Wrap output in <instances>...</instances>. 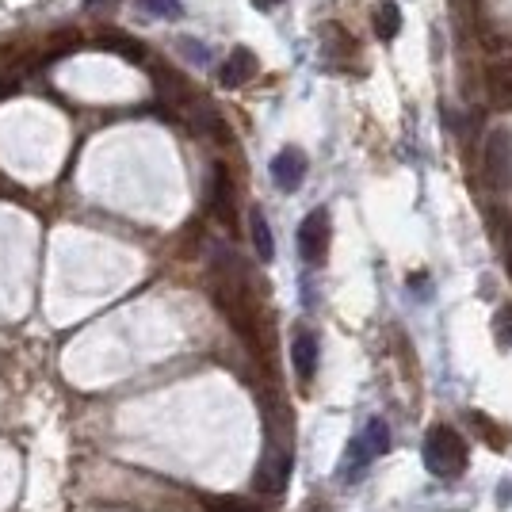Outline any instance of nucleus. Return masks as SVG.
<instances>
[{"instance_id":"0eeeda50","label":"nucleus","mask_w":512,"mask_h":512,"mask_svg":"<svg viewBox=\"0 0 512 512\" xmlns=\"http://www.w3.org/2000/svg\"><path fill=\"white\" fill-rule=\"evenodd\" d=\"M207 203H211V214L218 222H226L230 230L237 226V199H234V184H230V172L222 165H214L211 172V188H207Z\"/></svg>"},{"instance_id":"6ab92c4d","label":"nucleus","mask_w":512,"mask_h":512,"mask_svg":"<svg viewBox=\"0 0 512 512\" xmlns=\"http://www.w3.org/2000/svg\"><path fill=\"white\" fill-rule=\"evenodd\" d=\"M211 512H260V509L249 505V501H237V497H214Z\"/></svg>"},{"instance_id":"2eb2a0df","label":"nucleus","mask_w":512,"mask_h":512,"mask_svg":"<svg viewBox=\"0 0 512 512\" xmlns=\"http://www.w3.org/2000/svg\"><path fill=\"white\" fill-rule=\"evenodd\" d=\"M467 421H470V428H478V432H482V440H486L490 448H497V451L509 448V432H505L501 425H493L486 413H478V409H467Z\"/></svg>"},{"instance_id":"4468645a","label":"nucleus","mask_w":512,"mask_h":512,"mask_svg":"<svg viewBox=\"0 0 512 512\" xmlns=\"http://www.w3.org/2000/svg\"><path fill=\"white\" fill-rule=\"evenodd\" d=\"M398 31H402V8L394 0H379V8H375V35L383 43H390V39H398Z\"/></svg>"},{"instance_id":"39448f33","label":"nucleus","mask_w":512,"mask_h":512,"mask_svg":"<svg viewBox=\"0 0 512 512\" xmlns=\"http://www.w3.org/2000/svg\"><path fill=\"white\" fill-rule=\"evenodd\" d=\"M329 245H333V222H329V211L318 207L302 218L299 226V253L310 268H321L329 260Z\"/></svg>"},{"instance_id":"f8f14e48","label":"nucleus","mask_w":512,"mask_h":512,"mask_svg":"<svg viewBox=\"0 0 512 512\" xmlns=\"http://www.w3.org/2000/svg\"><path fill=\"white\" fill-rule=\"evenodd\" d=\"M96 46L100 50H111V54H119V58H127V62H146L150 54H146V46L138 43V39H130V35H123V31H104L100 39H96Z\"/></svg>"},{"instance_id":"412c9836","label":"nucleus","mask_w":512,"mask_h":512,"mask_svg":"<svg viewBox=\"0 0 512 512\" xmlns=\"http://www.w3.org/2000/svg\"><path fill=\"white\" fill-rule=\"evenodd\" d=\"M505 272H509V279H512V249L505 253Z\"/></svg>"},{"instance_id":"20e7f679","label":"nucleus","mask_w":512,"mask_h":512,"mask_svg":"<svg viewBox=\"0 0 512 512\" xmlns=\"http://www.w3.org/2000/svg\"><path fill=\"white\" fill-rule=\"evenodd\" d=\"M482 176H486L493 192H509L512 188V130H490L486 150H482Z\"/></svg>"},{"instance_id":"f03ea898","label":"nucleus","mask_w":512,"mask_h":512,"mask_svg":"<svg viewBox=\"0 0 512 512\" xmlns=\"http://www.w3.org/2000/svg\"><path fill=\"white\" fill-rule=\"evenodd\" d=\"M386 448H390V428H386V421H379V417H371L367 425H363V432L348 444V451H344V463H341V478L344 482H356L363 474V467L375 459V455H386Z\"/></svg>"},{"instance_id":"423d86ee","label":"nucleus","mask_w":512,"mask_h":512,"mask_svg":"<svg viewBox=\"0 0 512 512\" xmlns=\"http://www.w3.org/2000/svg\"><path fill=\"white\" fill-rule=\"evenodd\" d=\"M142 65L150 69L153 85H157V96H161L165 104H172V107H180V111H184V107H188L195 96H199V92L188 85V77H184V73H176V69H169V65L150 62V58H146Z\"/></svg>"},{"instance_id":"9d476101","label":"nucleus","mask_w":512,"mask_h":512,"mask_svg":"<svg viewBox=\"0 0 512 512\" xmlns=\"http://www.w3.org/2000/svg\"><path fill=\"white\" fill-rule=\"evenodd\" d=\"M253 77H256V54L253 50H245V46L230 50V58H226L222 69H218L222 88H241V85H249Z\"/></svg>"},{"instance_id":"4be33fe9","label":"nucleus","mask_w":512,"mask_h":512,"mask_svg":"<svg viewBox=\"0 0 512 512\" xmlns=\"http://www.w3.org/2000/svg\"><path fill=\"white\" fill-rule=\"evenodd\" d=\"M260 4H268V8H272V4H279V0H260Z\"/></svg>"},{"instance_id":"6e6552de","label":"nucleus","mask_w":512,"mask_h":512,"mask_svg":"<svg viewBox=\"0 0 512 512\" xmlns=\"http://www.w3.org/2000/svg\"><path fill=\"white\" fill-rule=\"evenodd\" d=\"M272 180H276L279 192H299L302 180H306V153L295 150V146L276 153V161H272Z\"/></svg>"},{"instance_id":"1a4fd4ad","label":"nucleus","mask_w":512,"mask_h":512,"mask_svg":"<svg viewBox=\"0 0 512 512\" xmlns=\"http://www.w3.org/2000/svg\"><path fill=\"white\" fill-rule=\"evenodd\" d=\"M291 363H295V375H299L302 386L314 383V375H318V337L310 329L295 333V341H291Z\"/></svg>"},{"instance_id":"a211bd4d","label":"nucleus","mask_w":512,"mask_h":512,"mask_svg":"<svg viewBox=\"0 0 512 512\" xmlns=\"http://www.w3.org/2000/svg\"><path fill=\"white\" fill-rule=\"evenodd\" d=\"M142 8L150 16H161V20H176L180 16V0H142Z\"/></svg>"},{"instance_id":"ddd939ff","label":"nucleus","mask_w":512,"mask_h":512,"mask_svg":"<svg viewBox=\"0 0 512 512\" xmlns=\"http://www.w3.org/2000/svg\"><path fill=\"white\" fill-rule=\"evenodd\" d=\"M249 237H253L256 260L268 264V260L276 256V241H272V226H268L264 211H249Z\"/></svg>"},{"instance_id":"f3484780","label":"nucleus","mask_w":512,"mask_h":512,"mask_svg":"<svg viewBox=\"0 0 512 512\" xmlns=\"http://www.w3.org/2000/svg\"><path fill=\"white\" fill-rule=\"evenodd\" d=\"M493 337H497L501 348H512V302L497 310V318H493Z\"/></svg>"},{"instance_id":"5701e85b","label":"nucleus","mask_w":512,"mask_h":512,"mask_svg":"<svg viewBox=\"0 0 512 512\" xmlns=\"http://www.w3.org/2000/svg\"><path fill=\"white\" fill-rule=\"evenodd\" d=\"M463 4H467V0H463ZM470 4H474V0H470Z\"/></svg>"},{"instance_id":"7ed1b4c3","label":"nucleus","mask_w":512,"mask_h":512,"mask_svg":"<svg viewBox=\"0 0 512 512\" xmlns=\"http://www.w3.org/2000/svg\"><path fill=\"white\" fill-rule=\"evenodd\" d=\"M291 482V444L287 440H268L253 474V490L260 497H279Z\"/></svg>"},{"instance_id":"9b49d317","label":"nucleus","mask_w":512,"mask_h":512,"mask_svg":"<svg viewBox=\"0 0 512 512\" xmlns=\"http://www.w3.org/2000/svg\"><path fill=\"white\" fill-rule=\"evenodd\" d=\"M486 96H490L493 107L509 111L512 107V58H497L486 69Z\"/></svg>"},{"instance_id":"dca6fc26","label":"nucleus","mask_w":512,"mask_h":512,"mask_svg":"<svg viewBox=\"0 0 512 512\" xmlns=\"http://www.w3.org/2000/svg\"><path fill=\"white\" fill-rule=\"evenodd\" d=\"M321 43H325V50H329V58H337V62H344V58L352 54V43H348V35H344L337 23L321 27Z\"/></svg>"},{"instance_id":"aec40b11","label":"nucleus","mask_w":512,"mask_h":512,"mask_svg":"<svg viewBox=\"0 0 512 512\" xmlns=\"http://www.w3.org/2000/svg\"><path fill=\"white\" fill-rule=\"evenodd\" d=\"M115 4H119V0H88V8H115Z\"/></svg>"},{"instance_id":"f257e3e1","label":"nucleus","mask_w":512,"mask_h":512,"mask_svg":"<svg viewBox=\"0 0 512 512\" xmlns=\"http://www.w3.org/2000/svg\"><path fill=\"white\" fill-rule=\"evenodd\" d=\"M425 467L432 478L455 482L467 470V440L451 425H432L425 432Z\"/></svg>"}]
</instances>
